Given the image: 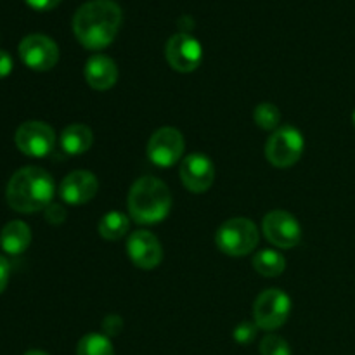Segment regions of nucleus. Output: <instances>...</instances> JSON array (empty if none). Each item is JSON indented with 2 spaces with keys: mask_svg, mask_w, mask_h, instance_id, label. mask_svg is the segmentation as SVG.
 I'll list each match as a JSON object with an SVG mask.
<instances>
[{
  "mask_svg": "<svg viewBox=\"0 0 355 355\" xmlns=\"http://www.w3.org/2000/svg\"><path fill=\"white\" fill-rule=\"evenodd\" d=\"M123 23V12L114 0H89L73 16V33L89 51H103L113 44Z\"/></svg>",
  "mask_w": 355,
  "mask_h": 355,
  "instance_id": "f257e3e1",
  "label": "nucleus"
},
{
  "mask_svg": "<svg viewBox=\"0 0 355 355\" xmlns=\"http://www.w3.org/2000/svg\"><path fill=\"white\" fill-rule=\"evenodd\" d=\"M55 186L51 173L40 166H24L10 177L6 200L19 214H35L45 210L54 200Z\"/></svg>",
  "mask_w": 355,
  "mask_h": 355,
  "instance_id": "f03ea898",
  "label": "nucleus"
},
{
  "mask_svg": "<svg viewBox=\"0 0 355 355\" xmlns=\"http://www.w3.org/2000/svg\"><path fill=\"white\" fill-rule=\"evenodd\" d=\"M172 208L168 186L156 177H141L128 193V214L137 224L155 225L165 220Z\"/></svg>",
  "mask_w": 355,
  "mask_h": 355,
  "instance_id": "7ed1b4c3",
  "label": "nucleus"
},
{
  "mask_svg": "<svg viewBox=\"0 0 355 355\" xmlns=\"http://www.w3.org/2000/svg\"><path fill=\"white\" fill-rule=\"evenodd\" d=\"M260 232L255 222L245 217L229 218L218 227L215 243L222 253L229 257H245L257 248Z\"/></svg>",
  "mask_w": 355,
  "mask_h": 355,
  "instance_id": "20e7f679",
  "label": "nucleus"
},
{
  "mask_svg": "<svg viewBox=\"0 0 355 355\" xmlns=\"http://www.w3.org/2000/svg\"><path fill=\"white\" fill-rule=\"evenodd\" d=\"M305 149L304 135L293 125H283L270 134L266 144V156L276 168H290L297 165Z\"/></svg>",
  "mask_w": 355,
  "mask_h": 355,
  "instance_id": "39448f33",
  "label": "nucleus"
},
{
  "mask_svg": "<svg viewBox=\"0 0 355 355\" xmlns=\"http://www.w3.org/2000/svg\"><path fill=\"white\" fill-rule=\"evenodd\" d=\"M291 298L279 288H269L257 297L253 304V319L259 329L274 331L288 321Z\"/></svg>",
  "mask_w": 355,
  "mask_h": 355,
  "instance_id": "423d86ee",
  "label": "nucleus"
},
{
  "mask_svg": "<svg viewBox=\"0 0 355 355\" xmlns=\"http://www.w3.org/2000/svg\"><path fill=\"white\" fill-rule=\"evenodd\" d=\"M14 142L23 155L30 158H45L55 146V132L45 121L30 120L17 127Z\"/></svg>",
  "mask_w": 355,
  "mask_h": 355,
  "instance_id": "0eeeda50",
  "label": "nucleus"
},
{
  "mask_svg": "<svg viewBox=\"0 0 355 355\" xmlns=\"http://www.w3.org/2000/svg\"><path fill=\"white\" fill-rule=\"evenodd\" d=\"M184 135L173 127L158 128L148 142V158L159 168H170L184 155Z\"/></svg>",
  "mask_w": 355,
  "mask_h": 355,
  "instance_id": "6e6552de",
  "label": "nucleus"
},
{
  "mask_svg": "<svg viewBox=\"0 0 355 355\" xmlns=\"http://www.w3.org/2000/svg\"><path fill=\"white\" fill-rule=\"evenodd\" d=\"M19 58L33 71H49L58 64L59 47L47 35H28L19 44Z\"/></svg>",
  "mask_w": 355,
  "mask_h": 355,
  "instance_id": "1a4fd4ad",
  "label": "nucleus"
},
{
  "mask_svg": "<svg viewBox=\"0 0 355 355\" xmlns=\"http://www.w3.org/2000/svg\"><path fill=\"white\" fill-rule=\"evenodd\" d=\"M262 231L267 241L277 248H295L302 241V227L297 218L284 210H274L263 217Z\"/></svg>",
  "mask_w": 355,
  "mask_h": 355,
  "instance_id": "9d476101",
  "label": "nucleus"
},
{
  "mask_svg": "<svg viewBox=\"0 0 355 355\" xmlns=\"http://www.w3.org/2000/svg\"><path fill=\"white\" fill-rule=\"evenodd\" d=\"M168 64L179 73H193L203 61V47L189 33H175L165 45Z\"/></svg>",
  "mask_w": 355,
  "mask_h": 355,
  "instance_id": "9b49d317",
  "label": "nucleus"
},
{
  "mask_svg": "<svg viewBox=\"0 0 355 355\" xmlns=\"http://www.w3.org/2000/svg\"><path fill=\"white\" fill-rule=\"evenodd\" d=\"M179 173L184 187L194 194L207 193L215 180L214 162L201 153L187 155L180 163Z\"/></svg>",
  "mask_w": 355,
  "mask_h": 355,
  "instance_id": "f8f14e48",
  "label": "nucleus"
},
{
  "mask_svg": "<svg viewBox=\"0 0 355 355\" xmlns=\"http://www.w3.org/2000/svg\"><path fill=\"white\" fill-rule=\"evenodd\" d=\"M99 191V180L92 172L87 170H75L62 179L59 187V196L64 203L78 207L94 200Z\"/></svg>",
  "mask_w": 355,
  "mask_h": 355,
  "instance_id": "ddd939ff",
  "label": "nucleus"
},
{
  "mask_svg": "<svg viewBox=\"0 0 355 355\" xmlns=\"http://www.w3.org/2000/svg\"><path fill=\"white\" fill-rule=\"evenodd\" d=\"M127 252L139 269H155L163 260L162 243L149 231H135L127 241Z\"/></svg>",
  "mask_w": 355,
  "mask_h": 355,
  "instance_id": "4468645a",
  "label": "nucleus"
},
{
  "mask_svg": "<svg viewBox=\"0 0 355 355\" xmlns=\"http://www.w3.org/2000/svg\"><path fill=\"white\" fill-rule=\"evenodd\" d=\"M83 75L94 90H107L118 82V66L107 55L96 54L87 61Z\"/></svg>",
  "mask_w": 355,
  "mask_h": 355,
  "instance_id": "2eb2a0df",
  "label": "nucleus"
},
{
  "mask_svg": "<svg viewBox=\"0 0 355 355\" xmlns=\"http://www.w3.org/2000/svg\"><path fill=\"white\" fill-rule=\"evenodd\" d=\"M31 243V231L23 220H12L3 225L0 232V246L9 255H21Z\"/></svg>",
  "mask_w": 355,
  "mask_h": 355,
  "instance_id": "dca6fc26",
  "label": "nucleus"
},
{
  "mask_svg": "<svg viewBox=\"0 0 355 355\" xmlns=\"http://www.w3.org/2000/svg\"><path fill=\"white\" fill-rule=\"evenodd\" d=\"M94 144V134L90 127L83 123H73L62 130L61 148L66 155H85Z\"/></svg>",
  "mask_w": 355,
  "mask_h": 355,
  "instance_id": "f3484780",
  "label": "nucleus"
},
{
  "mask_svg": "<svg viewBox=\"0 0 355 355\" xmlns=\"http://www.w3.org/2000/svg\"><path fill=\"white\" fill-rule=\"evenodd\" d=\"M128 229H130V218L121 211H110V214L103 215L99 225H97L101 238L106 241H118V239L125 238Z\"/></svg>",
  "mask_w": 355,
  "mask_h": 355,
  "instance_id": "a211bd4d",
  "label": "nucleus"
},
{
  "mask_svg": "<svg viewBox=\"0 0 355 355\" xmlns=\"http://www.w3.org/2000/svg\"><path fill=\"white\" fill-rule=\"evenodd\" d=\"M253 267L263 277H277L286 269V260L276 250H260L253 257Z\"/></svg>",
  "mask_w": 355,
  "mask_h": 355,
  "instance_id": "6ab92c4d",
  "label": "nucleus"
},
{
  "mask_svg": "<svg viewBox=\"0 0 355 355\" xmlns=\"http://www.w3.org/2000/svg\"><path fill=\"white\" fill-rule=\"evenodd\" d=\"M76 355H114L110 336L101 333H89L76 347Z\"/></svg>",
  "mask_w": 355,
  "mask_h": 355,
  "instance_id": "aec40b11",
  "label": "nucleus"
},
{
  "mask_svg": "<svg viewBox=\"0 0 355 355\" xmlns=\"http://www.w3.org/2000/svg\"><path fill=\"white\" fill-rule=\"evenodd\" d=\"M253 120H255L257 127H260L262 130H276L279 128L281 123V113L277 110V106L270 103H262L255 107L253 111Z\"/></svg>",
  "mask_w": 355,
  "mask_h": 355,
  "instance_id": "412c9836",
  "label": "nucleus"
},
{
  "mask_svg": "<svg viewBox=\"0 0 355 355\" xmlns=\"http://www.w3.org/2000/svg\"><path fill=\"white\" fill-rule=\"evenodd\" d=\"M260 355H291V347L281 336L267 335L260 342Z\"/></svg>",
  "mask_w": 355,
  "mask_h": 355,
  "instance_id": "4be33fe9",
  "label": "nucleus"
},
{
  "mask_svg": "<svg viewBox=\"0 0 355 355\" xmlns=\"http://www.w3.org/2000/svg\"><path fill=\"white\" fill-rule=\"evenodd\" d=\"M257 329H259V326L257 324H252V322H241V324L234 329L232 336H234V340L238 343L246 345V343L253 342V338L257 336Z\"/></svg>",
  "mask_w": 355,
  "mask_h": 355,
  "instance_id": "5701e85b",
  "label": "nucleus"
},
{
  "mask_svg": "<svg viewBox=\"0 0 355 355\" xmlns=\"http://www.w3.org/2000/svg\"><path fill=\"white\" fill-rule=\"evenodd\" d=\"M45 218H47L51 224H62L66 220V208L62 205L51 203L45 208Z\"/></svg>",
  "mask_w": 355,
  "mask_h": 355,
  "instance_id": "b1692460",
  "label": "nucleus"
},
{
  "mask_svg": "<svg viewBox=\"0 0 355 355\" xmlns=\"http://www.w3.org/2000/svg\"><path fill=\"white\" fill-rule=\"evenodd\" d=\"M123 328V321L118 315H106L103 322V329L106 331V336H114L121 331Z\"/></svg>",
  "mask_w": 355,
  "mask_h": 355,
  "instance_id": "393cba45",
  "label": "nucleus"
},
{
  "mask_svg": "<svg viewBox=\"0 0 355 355\" xmlns=\"http://www.w3.org/2000/svg\"><path fill=\"white\" fill-rule=\"evenodd\" d=\"M31 9L40 10V12H45V10H52L62 2V0H24Z\"/></svg>",
  "mask_w": 355,
  "mask_h": 355,
  "instance_id": "a878e982",
  "label": "nucleus"
},
{
  "mask_svg": "<svg viewBox=\"0 0 355 355\" xmlns=\"http://www.w3.org/2000/svg\"><path fill=\"white\" fill-rule=\"evenodd\" d=\"M12 58L9 55V52L0 51V80L6 78L12 71Z\"/></svg>",
  "mask_w": 355,
  "mask_h": 355,
  "instance_id": "bb28decb",
  "label": "nucleus"
},
{
  "mask_svg": "<svg viewBox=\"0 0 355 355\" xmlns=\"http://www.w3.org/2000/svg\"><path fill=\"white\" fill-rule=\"evenodd\" d=\"M10 276V266L6 260V257L0 255V293H3V290L7 288V283H9Z\"/></svg>",
  "mask_w": 355,
  "mask_h": 355,
  "instance_id": "cd10ccee",
  "label": "nucleus"
},
{
  "mask_svg": "<svg viewBox=\"0 0 355 355\" xmlns=\"http://www.w3.org/2000/svg\"><path fill=\"white\" fill-rule=\"evenodd\" d=\"M24 355H49V354L42 352V350H30V352H26Z\"/></svg>",
  "mask_w": 355,
  "mask_h": 355,
  "instance_id": "c85d7f7f",
  "label": "nucleus"
},
{
  "mask_svg": "<svg viewBox=\"0 0 355 355\" xmlns=\"http://www.w3.org/2000/svg\"><path fill=\"white\" fill-rule=\"evenodd\" d=\"M352 121H354V127H355V111H354V114H352Z\"/></svg>",
  "mask_w": 355,
  "mask_h": 355,
  "instance_id": "c756f323",
  "label": "nucleus"
}]
</instances>
